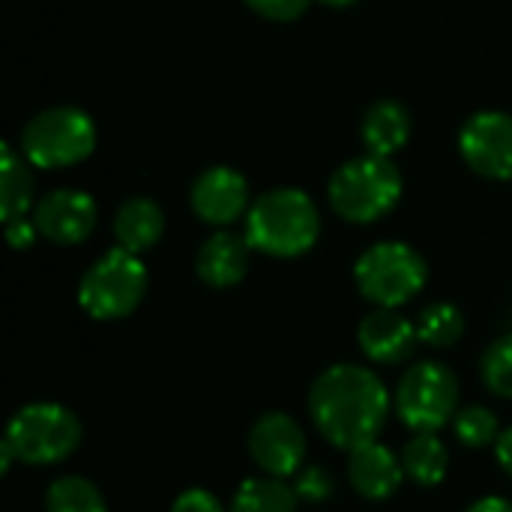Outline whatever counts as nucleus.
<instances>
[{
  "label": "nucleus",
  "instance_id": "17",
  "mask_svg": "<svg viewBox=\"0 0 512 512\" xmlns=\"http://www.w3.org/2000/svg\"><path fill=\"white\" fill-rule=\"evenodd\" d=\"M165 234V213L153 198H129L120 204L114 216V237L117 246L126 252L144 255L150 252Z\"/></svg>",
  "mask_w": 512,
  "mask_h": 512
},
{
  "label": "nucleus",
  "instance_id": "18",
  "mask_svg": "<svg viewBox=\"0 0 512 512\" xmlns=\"http://www.w3.org/2000/svg\"><path fill=\"white\" fill-rule=\"evenodd\" d=\"M402 468L411 483L435 489L450 471V450L438 438V432H414V438L402 450Z\"/></svg>",
  "mask_w": 512,
  "mask_h": 512
},
{
  "label": "nucleus",
  "instance_id": "20",
  "mask_svg": "<svg viewBox=\"0 0 512 512\" xmlns=\"http://www.w3.org/2000/svg\"><path fill=\"white\" fill-rule=\"evenodd\" d=\"M297 504L300 498L294 486H288V480L261 474L240 483L228 512H297Z\"/></svg>",
  "mask_w": 512,
  "mask_h": 512
},
{
  "label": "nucleus",
  "instance_id": "24",
  "mask_svg": "<svg viewBox=\"0 0 512 512\" xmlns=\"http://www.w3.org/2000/svg\"><path fill=\"white\" fill-rule=\"evenodd\" d=\"M480 375L483 384L489 387V393L512 399V333L495 339L480 360Z\"/></svg>",
  "mask_w": 512,
  "mask_h": 512
},
{
  "label": "nucleus",
  "instance_id": "31",
  "mask_svg": "<svg viewBox=\"0 0 512 512\" xmlns=\"http://www.w3.org/2000/svg\"><path fill=\"white\" fill-rule=\"evenodd\" d=\"M318 3H324V6H336V9H345V6H354L357 0H318Z\"/></svg>",
  "mask_w": 512,
  "mask_h": 512
},
{
  "label": "nucleus",
  "instance_id": "7",
  "mask_svg": "<svg viewBox=\"0 0 512 512\" xmlns=\"http://www.w3.org/2000/svg\"><path fill=\"white\" fill-rule=\"evenodd\" d=\"M96 150V123L87 111L57 105L39 111L21 129V153L36 168H69Z\"/></svg>",
  "mask_w": 512,
  "mask_h": 512
},
{
  "label": "nucleus",
  "instance_id": "11",
  "mask_svg": "<svg viewBox=\"0 0 512 512\" xmlns=\"http://www.w3.org/2000/svg\"><path fill=\"white\" fill-rule=\"evenodd\" d=\"M189 204L195 216L213 228H228L249 213V183L240 171L228 165H213L201 171L192 183Z\"/></svg>",
  "mask_w": 512,
  "mask_h": 512
},
{
  "label": "nucleus",
  "instance_id": "25",
  "mask_svg": "<svg viewBox=\"0 0 512 512\" xmlns=\"http://www.w3.org/2000/svg\"><path fill=\"white\" fill-rule=\"evenodd\" d=\"M294 492L306 504H324L333 498V474L324 465H303L294 474Z\"/></svg>",
  "mask_w": 512,
  "mask_h": 512
},
{
  "label": "nucleus",
  "instance_id": "12",
  "mask_svg": "<svg viewBox=\"0 0 512 512\" xmlns=\"http://www.w3.org/2000/svg\"><path fill=\"white\" fill-rule=\"evenodd\" d=\"M39 234L57 246H78L96 228V201L81 189H54L33 207Z\"/></svg>",
  "mask_w": 512,
  "mask_h": 512
},
{
  "label": "nucleus",
  "instance_id": "22",
  "mask_svg": "<svg viewBox=\"0 0 512 512\" xmlns=\"http://www.w3.org/2000/svg\"><path fill=\"white\" fill-rule=\"evenodd\" d=\"M417 336L429 348H453L465 336V315L453 303H432L417 318Z\"/></svg>",
  "mask_w": 512,
  "mask_h": 512
},
{
  "label": "nucleus",
  "instance_id": "10",
  "mask_svg": "<svg viewBox=\"0 0 512 512\" xmlns=\"http://www.w3.org/2000/svg\"><path fill=\"white\" fill-rule=\"evenodd\" d=\"M459 153L480 177L512 180V114H474L459 132Z\"/></svg>",
  "mask_w": 512,
  "mask_h": 512
},
{
  "label": "nucleus",
  "instance_id": "14",
  "mask_svg": "<svg viewBox=\"0 0 512 512\" xmlns=\"http://www.w3.org/2000/svg\"><path fill=\"white\" fill-rule=\"evenodd\" d=\"M348 480L360 498L387 501L402 489L405 480L402 456H396L381 441H369L348 453Z\"/></svg>",
  "mask_w": 512,
  "mask_h": 512
},
{
  "label": "nucleus",
  "instance_id": "2",
  "mask_svg": "<svg viewBox=\"0 0 512 512\" xmlns=\"http://www.w3.org/2000/svg\"><path fill=\"white\" fill-rule=\"evenodd\" d=\"M249 246L270 258H300L321 234V216L315 201L303 189H270L246 213L243 228Z\"/></svg>",
  "mask_w": 512,
  "mask_h": 512
},
{
  "label": "nucleus",
  "instance_id": "1",
  "mask_svg": "<svg viewBox=\"0 0 512 512\" xmlns=\"http://www.w3.org/2000/svg\"><path fill=\"white\" fill-rule=\"evenodd\" d=\"M390 408L393 396L387 384L357 363H336L309 387V417L318 435L345 453L378 441Z\"/></svg>",
  "mask_w": 512,
  "mask_h": 512
},
{
  "label": "nucleus",
  "instance_id": "6",
  "mask_svg": "<svg viewBox=\"0 0 512 512\" xmlns=\"http://www.w3.org/2000/svg\"><path fill=\"white\" fill-rule=\"evenodd\" d=\"M429 279L426 258L399 240H384L369 246L354 264L357 291L381 309H399L414 300Z\"/></svg>",
  "mask_w": 512,
  "mask_h": 512
},
{
  "label": "nucleus",
  "instance_id": "26",
  "mask_svg": "<svg viewBox=\"0 0 512 512\" xmlns=\"http://www.w3.org/2000/svg\"><path fill=\"white\" fill-rule=\"evenodd\" d=\"M312 0H246L249 9H255L261 18L270 21H294L309 9Z\"/></svg>",
  "mask_w": 512,
  "mask_h": 512
},
{
  "label": "nucleus",
  "instance_id": "27",
  "mask_svg": "<svg viewBox=\"0 0 512 512\" xmlns=\"http://www.w3.org/2000/svg\"><path fill=\"white\" fill-rule=\"evenodd\" d=\"M171 512H228V510L222 507V501H219L213 492H207V489H201V486H192V489H186V492H180V495L174 498Z\"/></svg>",
  "mask_w": 512,
  "mask_h": 512
},
{
  "label": "nucleus",
  "instance_id": "13",
  "mask_svg": "<svg viewBox=\"0 0 512 512\" xmlns=\"http://www.w3.org/2000/svg\"><path fill=\"white\" fill-rule=\"evenodd\" d=\"M357 342L372 363L399 366L414 357L417 351V324L408 321L399 309L375 306L357 327Z\"/></svg>",
  "mask_w": 512,
  "mask_h": 512
},
{
  "label": "nucleus",
  "instance_id": "28",
  "mask_svg": "<svg viewBox=\"0 0 512 512\" xmlns=\"http://www.w3.org/2000/svg\"><path fill=\"white\" fill-rule=\"evenodd\" d=\"M36 237H42V234H39V228H36L33 216H30V219H27V216H21V219L6 222V240H9V246H12L15 252L30 249V246L36 243Z\"/></svg>",
  "mask_w": 512,
  "mask_h": 512
},
{
  "label": "nucleus",
  "instance_id": "5",
  "mask_svg": "<svg viewBox=\"0 0 512 512\" xmlns=\"http://www.w3.org/2000/svg\"><path fill=\"white\" fill-rule=\"evenodd\" d=\"M147 294V267L141 255L126 252L123 246L108 249L96 258L81 282H78V303L93 321H120L129 318Z\"/></svg>",
  "mask_w": 512,
  "mask_h": 512
},
{
  "label": "nucleus",
  "instance_id": "8",
  "mask_svg": "<svg viewBox=\"0 0 512 512\" xmlns=\"http://www.w3.org/2000/svg\"><path fill=\"white\" fill-rule=\"evenodd\" d=\"M396 417L411 432H441L459 414V381L438 360L414 363L393 393Z\"/></svg>",
  "mask_w": 512,
  "mask_h": 512
},
{
  "label": "nucleus",
  "instance_id": "30",
  "mask_svg": "<svg viewBox=\"0 0 512 512\" xmlns=\"http://www.w3.org/2000/svg\"><path fill=\"white\" fill-rule=\"evenodd\" d=\"M465 512H512V501L507 498H498V495H489V498H480L474 501Z\"/></svg>",
  "mask_w": 512,
  "mask_h": 512
},
{
  "label": "nucleus",
  "instance_id": "16",
  "mask_svg": "<svg viewBox=\"0 0 512 512\" xmlns=\"http://www.w3.org/2000/svg\"><path fill=\"white\" fill-rule=\"evenodd\" d=\"M360 135H363L366 153L393 159V153H399L411 138V114L402 102L381 99V102L366 108L363 123H360Z\"/></svg>",
  "mask_w": 512,
  "mask_h": 512
},
{
  "label": "nucleus",
  "instance_id": "4",
  "mask_svg": "<svg viewBox=\"0 0 512 512\" xmlns=\"http://www.w3.org/2000/svg\"><path fill=\"white\" fill-rule=\"evenodd\" d=\"M81 435V423L66 405L30 402L9 417L0 447H6L21 465L51 468L81 447Z\"/></svg>",
  "mask_w": 512,
  "mask_h": 512
},
{
  "label": "nucleus",
  "instance_id": "9",
  "mask_svg": "<svg viewBox=\"0 0 512 512\" xmlns=\"http://www.w3.org/2000/svg\"><path fill=\"white\" fill-rule=\"evenodd\" d=\"M249 456L267 477L288 480L306 465V432L291 414L267 411L249 429Z\"/></svg>",
  "mask_w": 512,
  "mask_h": 512
},
{
  "label": "nucleus",
  "instance_id": "3",
  "mask_svg": "<svg viewBox=\"0 0 512 512\" xmlns=\"http://www.w3.org/2000/svg\"><path fill=\"white\" fill-rule=\"evenodd\" d=\"M330 204L351 225H372L402 201V171L390 156H354L330 177Z\"/></svg>",
  "mask_w": 512,
  "mask_h": 512
},
{
  "label": "nucleus",
  "instance_id": "23",
  "mask_svg": "<svg viewBox=\"0 0 512 512\" xmlns=\"http://www.w3.org/2000/svg\"><path fill=\"white\" fill-rule=\"evenodd\" d=\"M453 432L468 450H483V447H495L504 429L492 408L468 405V408H459V414L453 417Z\"/></svg>",
  "mask_w": 512,
  "mask_h": 512
},
{
  "label": "nucleus",
  "instance_id": "15",
  "mask_svg": "<svg viewBox=\"0 0 512 512\" xmlns=\"http://www.w3.org/2000/svg\"><path fill=\"white\" fill-rule=\"evenodd\" d=\"M252 246L246 240V234H234V231H216L213 237L204 240V246L198 249L195 258V270L198 279L210 288H234L237 282H243V276L249 273V258H252Z\"/></svg>",
  "mask_w": 512,
  "mask_h": 512
},
{
  "label": "nucleus",
  "instance_id": "19",
  "mask_svg": "<svg viewBox=\"0 0 512 512\" xmlns=\"http://www.w3.org/2000/svg\"><path fill=\"white\" fill-rule=\"evenodd\" d=\"M33 174H30V162L27 156L15 153L12 144H3L0 150V216L3 222L21 219L27 216L33 204Z\"/></svg>",
  "mask_w": 512,
  "mask_h": 512
},
{
  "label": "nucleus",
  "instance_id": "29",
  "mask_svg": "<svg viewBox=\"0 0 512 512\" xmlns=\"http://www.w3.org/2000/svg\"><path fill=\"white\" fill-rule=\"evenodd\" d=\"M495 456H498V465L512 477V426L501 432V438L495 444Z\"/></svg>",
  "mask_w": 512,
  "mask_h": 512
},
{
  "label": "nucleus",
  "instance_id": "21",
  "mask_svg": "<svg viewBox=\"0 0 512 512\" xmlns=\"http://www.w3.org/2000/svg\"><path fill=\"white\" fill-rule=\"evenodd\" d=\"M45 512H108L105 495L87 477H57L45 492Z\"/></svg>",
  "mask_w": 512,
  "mask_h": 512
}]
</instances>
